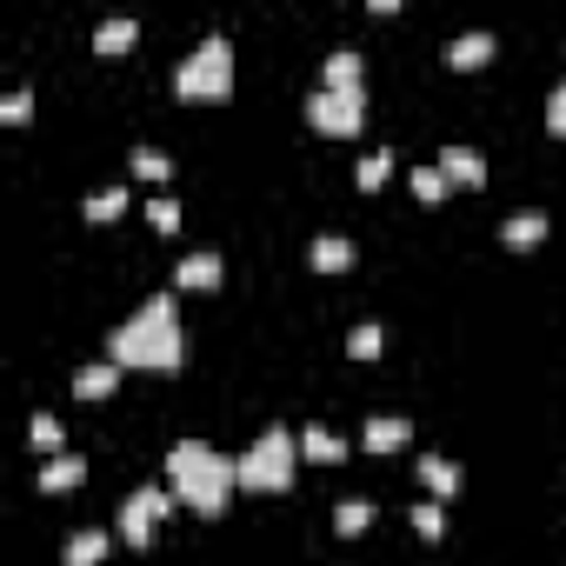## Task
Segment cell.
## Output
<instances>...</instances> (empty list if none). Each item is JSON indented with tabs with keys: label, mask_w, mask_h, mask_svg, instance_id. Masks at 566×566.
<instances>
[{
	"label": "cell",
	"mask_w": 566,
	"mask_h": 566,
	"mask_svg": "<svg viewBox=\"0 0 566 566\" xmlns=\"http://www.w3.org/2000/svg\"><path fill=\"white\" fill-rule=\"evenodd\" d=\"M107 360L114 367H147V373H181L187 360V327H181V307L174 293H147L120 327L107 334Z\"/></svg>",
	"instance_id": "obj_1"
},
{
	"label": "cell",
	"mask_w": 566,
	"mask_h": 566,
	"mask_svg": "<svg viewBox=\"0 0 566 566\" xmlns=\"http://www.w3.org/2000/svg\"><path fill=\"white\" fill-rule=\"evenodd\" d=\"M168 487H174V500L187 513L220 520L227 500H233V487H240V460L220 453L213 440H174L168 447Z\"/></svg>",
	"instance_id": "obj_2"
},
{
	"label": "cell",
	"mask_w": 566,
	"mask_h": 566,
	"mask_svg": "<svg viewBox=\"0 0 566 566\" xmlns=\"http://www.w3.org/2000/svg\"><path fill=\"white\" fill-rule=\"evenodd\" d=\"M293 466H300V434L267 427V434H254L247 453H240V487H254V494H287V487H293Z\"/></svg>",
	"instance_id": "obj_3"
},
{
	"label": "cell",
	"mask_w": 566,
	"mask_h": 566,
	"mask_svg": "<svg viewBox=\"0 0 566 566\" xmlns=\"http://www.w3.org/2000/svg\"><path fill=\"white\" fill-rule=\"evenodd\" d=\"M174 94H181V101H227V94H233V41H227V34H207V41L181 60Z\"/></svg>",
	"instance_id": "obj_4"
},
{
	"label": "cell",
	"mask_w": 566,
	"mask_h": 566,
	"mask_svg": "<svg viewBox=\"0 0 566 566\" xmlns=\"http://www.w3.org/2000/svg\"><path fill=\"white\" fill-rule=\"evenodd\" d=\"M174 513V487L168 480H147V487H134L127 500H120V520H114V533L127 540V546H147L153 533H160V520Z\"/></svg>",
	"instance_id": "obj_5"
},
{
	"label": "cell",
	"mask_w": 566,
	"mask_h": 566,
	"mask_svg": "<svg viewBox=\"0 0 566 566\" xmlns=\"http://www.w3.org/2000/svg\"><path fill=\"white\" fill-rule=\"evenodd\" d=\"M307 120L320 134H360L367 120V88H313L307 94Z\"/></svg>",
	"instance_id": "obj_6"
},
{
	"label": "cell",
	"mask_w": 566,
	"mask_h": 566,
	"mask_svg": "<svg viewBox=\"0 0 566 566\" xmlns=\"http://www.w3.org/2000/svg\"><path fill=\"white\" fill-rule=\"evenodd\" d=\"M434 168H440L453 187H480V181H487V160H480L473 147H460V140H453V147H440V160H434Z\"/></svg>",
	"instance_id": "obj_7"
},
{
	"label": "cell",
	"mask_w": 566,
	"mask_h": 566,
	"mask_svg": "<svg viewBox=\"0 0 566 566\" xmlns=\"http://www.w3.org/2000/svg\"><path fill=\"white\" fill-rule=\"evenodd\" d=\"M407 440H414V420H400V414H373V420H367V434H360V447H367V453H400Z\"/></svg>",
	"instance_id": "obj_8"
},
{
	"label": "cell",
	"mask_w": 566,
	"mask_h": 566,
	"mask_svg": "<svg viewBox=\"0 0 566 566\" xmlns=\"http://www.w3.org/2000/svg\"><path fill=\"white\" fill-rule=\"evenodd\" d=\"M307 261H313L320 274H347V267H354V240H347V233H313Z\"/></svg>",
	"instance_id": "obj_9"
},
{
	"label": "cell",
	"mask_w": 566,
	"mask_h": 566,
	"mask_svg": "<svg viewBox=\"0 0 566 566\" xmlns=\"http://www.w3.org/2000/svg\"><path fill=\"white\" fill-rule=\"evenodd\" d=\"M220 280H227L220 254H187V261L174 267V287H187V293H207V287H220Z\"/></svg>",
	"instance_id": "obj_10"
},
{
	"label": "cell",
	"mask_w": 566,
	"mask_h": 566,
	"mask_svg": "<svg viewBox=\"0 0 566 566\" xmlns=\"http://www.w3.org/2000/svg\"><path fill=\"white\" fill-rule=\"evenodd\" d=\"M107 546H114V533L107 527H80V533H67V566H101L107 559Z\"/></svg>",
	"instance_id": "obj_11"
},
{
	"label": "cell",
	"mask_w": 566,
	"mask_h": 566,
	"mask_svg": "<svg viewBox=\"0 0 566 566\" xmlns=\"http://www.w3.org/2000/svg\"><path fill=\"white\" fill-rule=\"evenodd\" d=\"M546 227H553V220H546L540 207H520V213H507V220H500V240H507V247H540Z\"/></svg>",
	"instance_id": "obj_12"
},
{
	"label": "cell",
	"mask_w": 566,
	"mask_h": 566,
	"mask_svg": "<svg viewBox=\"0 0 566 566\" xmlns=\"http://www.w3.org/2000/svg\"><path fill=\"white\" fill-rule=\"evenodd\" d=\"M80 480H88V460H80V453H54L41 466V494H73Z\"/></svg>",
	"instance_id": "obj_13"
},
{
	"label": "cell",
	"mask_w": 566,
	"mask_h": 566,
	"mask_svg": "<svg viewBox=\"0 0 566 566\" xmlns=\"http://www.w3.org/2000/svg\"><path fill=\"white\" fill-rule=\"evenodd\" d=\"M494 47H500V41H494L487 27H480V34H453V41H447V60H453V67H487Z\"/></svg>",
	"instance_id": "obj_14"
},
{
	"label": "cell",
	"mask_w": 566,
	"mask_h": 566,
	"mask_svg": "<svg viewBox=\"0 0 566 566\" xmlns=\"http://www.w3.org/2000/svg\"><path fill=\"white\" fill-rule=\"evenodd\" d=\"M420 480H427L434 500H453V494H460V466H453L447 453H420Z\"/></svg>",
	"instance_id": "obj_15"
},
{
	"label": "cell",
	"mask_w": 566,
	"mask_h": 566,
	"mask_svg": "<svg viewBox=\"0 0 566 566\" xmlns=\"http://www.w3.org/2000/svg\"><path fill=\"white\" fill-rule=\"evenodd\" d=\"M134 41H140V21L134 14H114V21L94 27V54H127Z\"/></svg>",
	"instance_id": "obj_16"
},
{
	"label": "cell",
	"mask_w": 566,
	"mask_h": 566,
	"mask_svg": "<svg viewBox=\"0 0 566 566\" xmlns=\"http://www.w3.org/2000/svg\"><path fill=\"white\" fill-rule=\"evenodd\" d=\"M114 386H120V367H114V360H94V367L73 373V393H80V400H107Z\"/></svg>",
	"instance_id": "obj_17"
},
{
	"label": "cell",
	"mask_w": 566,
	"mask_h": 566,
	"mask_svg": "<svg viewBox=\"0 0 566 566\" xmlns=\"http://www.w3.org/2000/svg\"><path fill=\"white\" fill-rule=\"evenodd\" d=\"M300 453L320 460V466H340V460H347V440L327 434V427H307V434H300Z\"/></svg>",
	"instance_id": "obj_18"
},
{
	"label": "cell",
	"mask_w": 566,
	"mask_h": 566,
	"mask_svg": "<svg viewBox=\"0 0 566 566\" xmlns=\"http://www.w3.org/2000/svg\"><path fill=\"white\" fill-rule=\"evenodd\" d=\"M320 88H360V54L354 47H334L327 67H320Z\"/></svg>",
	"instance_id": "obj_19"
},
{
	"label": "cell",
	"mask_w": 566,
	"mask_h": 566,
	"mask_svg": "<svg viewBox=\"0 0 566 566\" xmlns=\"http://www.w3.org/2000/svg\"><path fill=\"white\" fill-rule=\"evenodd\" d=\"M27 440H34L47 460H54V453H67V427H60L54 414H34V420H27Z\"/></svg>",
	"instance_id": "obj_20"
},
{
	"label": "cell",
	"mask_w": 566,
	"mask_h": 566,
	"mask_svg": "<svg viewBox=\"0 0 566 566\" xmlns=\"http://www.w3.org/2000/svg\"><path fill=\"white\" fill-rule=\"evenodd\" d=\"M380 347H386V327H380V320H360V327L347 334V354H354V360H380Z\"/></svg>",
	"instance_id": "obj_21"
},
{
	"label": "cell",
	"mask_w": 566,
	"mask_h": 566,
	"mask_svg": "<svg viewBox=\"0 0 566 566\" xmlns=\"http://www.w3.org/2000/svg\"><path fill=\"white\" fill-rule=\"evenodd\" d=\"M127 160H134V174H140V181H160V187H168V174H174V160L160 153V147H134Z\"/></svg>",
	"instance_id": "obj_22"
},
{
	"label": "cell",
	"mask_w": 566,
	"mask_h": 566,
	"mask_svg": "<svg viewBox=\"0 0 566 566\" xmlns=\"http://www.w3.org/2000/svg\"><path fill=\"white\" fill-rule=\"evenodd\" d=\"M386 174H393V153H386V147H373L360 168H354V181H360L367 194H373V187H386Z\"/></svg>",
	"instance_id": "obj_23"
},
{
	"label": "cell",
	"mask_w": 566,
	"mask_h": 566,
	"mask_svg": "<svg viewBox=\"0 0 566 566\" xmlns=\"http://www.w3.org/2000/svg\"><path fill=\"white\" fill-rule=\"evenodd\" d=\"M414 194L434 207V200H447V194H453V181H447V174L434 168V160H427V168H414Z\"/></svg>",
	"instance_id": "obj_24"
},
{
	"label": "cell",
	"mask_w": 566,
	"mask_h": 566,
	"mask_svg": "<svg viewBox=\"0 0 566 566\" xmlns=\"http://www.w3.org/2000/svg\"><path fill=\"white\" fill-rule=\"evenodd\" d=\"M334 527H340V533H367V527H373V500H340V507H334Z\"/></svg>",
	"instance_id": "obj_25"
},
{
	"label": "cell",
	"mask_w": 566,
	"mask_h": 566,
	"mask_svg": "<svg viewBox=\"0 0 566 566\" xmlns=\"http://www.w3.org/2000/svg\"><path fill=\"white\" fill-rule=\"evenodd\" d=\"M147 220H153V233H181V200L153 194V200H147Z\"/></svg>",
	"instance_id": "obj_26"
},
{
	"label": "cell",
	"mask_w": 566,
	"mask_h": 566,
	"mask_svg": "<svg viewBox=\"0 0 566 566\" xmlns=\"http://www.w3.org/2000/svg\"><path fill=\"white\" fill-rule=\"evenodd\" d=\"M120 207H127V187H101V194H88V220H120Z\"/></svg>",
	"instance_id": "obj_27"
},
{
	"label": "cell",
	"mask_w": 566,
	"mask_h": 566,
	"mask_svg": "<svg viewBox=\"0 0 566 566\" xmlns=\"http://www.w3.org/2000/svg\"><path fill=\"white\" fill-rule=\"evenodd\" d=\"M414 533H420V540H440V533H447V513H440V500H420V507H414Z\"/></svg>",
	"instance_id": "obj_28"
},
{
	"label": "cell",
	"mask_w": 566,
	"mask_h": 566,
	"mask_svg": "<svg viewBox=\"0 0 566 566\" xmlns=\"http://www.w3.org/2000/svg\"><path fill=\"white\" fill-rule=\"evenodd\" d=\"M27 114H34V94H27V88H14L8 101H0V120H8V127H21Z\"/></svg>",
	"instance_id": "obj_29"
},
{
	"label": "cell",
	"mask_w": 566,
	"mask_h": 566,
	"mask_svg": "<svg viewBox=\"0 0 566 566\" xmlns=\"http://www.w3.org/2000/svg\"><path fill=\"white\" fill-rule=\"evenodd\" d=\"M546 127H553V134L566 140V73H559V88L546 94Z\"/></svg>",
	"instance_id": "obj_30"
}]
</instances>
